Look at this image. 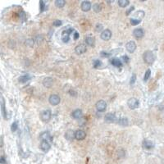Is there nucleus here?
I'll list each match as a JSON object with an SVG mask.
<instances>
[{
    "label": "nucleus",
    "mask_w": 164,
    "mask_h": 164,
    "mask_svg": "<svg viewBox=\"0 0 164 164\" xmlns=\"http://www.w3.org/2000/svg\"><path fill=\"white\" fill-rule=\"evenodd\" d=\"M40 12H43L46 9V5L44 1L40 0Z\"/></svg>",
    "instance_id": "30"
},
{
    "label": "nucleus",
    "mask_w": 164,
    "mask_h": 164,
    "mask_svg": "<svg viewBox=\"0 0 164 164\" xmlns=\"http://www.w3.org/2000/svg\"><path fill=\"white\" fill-rule=\"evenodd\" d=\"M80 7H81V10L83 11H89L91 9L92 5H91L90 2L84 1V2H82V3L80 5Z\"/></svg>",
    "instance_id": "9"
},
{
    "label": "nucleus",
    "mask_w": 164,
    "mask_h": 164,
    "mask_svg": "<svg viewBox=\"0 0 164 164\" xmlns=\"http://www.w3.org/2000/svg\"><path fill=\"white\" fill-rule=\"evenodd\" d=\"M85 41L87 45L90 46V47H94L95 40H94V37H92V36H87V37H85Z\"/></svg>",
    "instance_id": "20"
},
{
    "label": "nucleus",
    "mask_w": 164,
    "mask_h": 164,
    "mask_svg": "<svg viewBox=\"0 0 164 164\" xmlns=\"http://www.w3.org/2000/svg\"><path fill=\"white\" fill-rule=\"evenodd\" d=\"M96 30L97 31H100L101 30L103 29V26L101 25V24H97L96 25Z\"/></svg>",
    "instance_id": "39"
},
{
    "label": "nucleus",
    "mask_w": 164,
    "mask_h": 164,
    "mask_svg": "<svg viewBox=\"0 0 164 164\" xmlns=\"http://www.w3.org/2000/svg\"><path fill=\"white\" fill-rule=\"evenodd\" d=\"M53 84V80L51 77H45L43 80V85L47 88H50Z\"/></svg>",
    "instance_id": "16"
},
{
    "label": "nucleus",
    "mask_w": 164,
    "mask_h": 164,
    "mask_svg": "<svg viewBox=\"0 0 164 164\" xmlns=\"http://www.w3.org/2000/svg\"><path fill=\"white\" fill-rule=\"evenodd\" d=\"M107 108V103L104 100H99L96 103V109L99 112H104Z\"/></svg>",
    "instance_id": "6"
},
{
    "label": "nucleus",
    "mask_w": 164,
    "mask_h": 164,
    "mask_svg": "<svg viewBox=\"0 0 164 164\" xmlns=\"http://www.w3.org/2000/svg\"><path fill=\"white\" fill-rule=\"evenodd\" d=\"M53 26L58 27V26H60L62 25V22H61L60 20H55V21L53 22Z\"/></svg>",
    "instance_id": "34"
},
{
    "label": "nucleus",
    "mask_w": 164,
    "mask_h": 164,
    "mask_svg": "<svg viewBox=\"0 0 164 164\" xmlns=\"http://www.w3.org/2000/svg\"><path fill=\"white\" fill-rule=\"evenodd\" d=\"M17 127H18V125H17V121L13 122V123L11 124V131H12V132H15V131L17 130Z\"/></svg>",
    "instance_id": "33"
},
{
    "label": "nucleus",
    "mask_w": 164,
    "mask_h": 164,
    "mask_svg": "<svg viewBox=\"0 0 164 164\" xmlns=\"http://www.w3.org/2000/svg\"><path fill=\"white\" fill-rule=\"evenodd\" d=\"M30 80V76L29 75H24V76H20L18 80H19L20 83H22L23 84V83H26Z\"/></svg>",
    "instance_id": "21"
},
{
    "label": "nucleus",
    "mask_w": 164,
    "mask_h": 164,
    "mask_svg": "<svg viewBox=\"0 0 164 164\" xmlns=\"http://www.w3.org/2000/svg\"><path fill=\"white\" fill-rule=\"evenodd\" d=\"M143 58H144V62L147 64H152L155 60V57H154V54L152 51L145 52L143 55Z\"/></svg>",
    "instance_id": "1"
},
{
    "label": "nucleus",
    "mask_w": 164,
    "mask_h": 164,
    "mask_svg": "<svg viewBox=\"0 0 164 164\" xmlns=\"http://www.w3.org/2000/svg\"><path fill=\"white\" fill-rule=\"evenodd\" d=\"M80 37V34H79V33L77 32V31H75L73 33V38H74V40H76L78 38Z\"/></svg>",
    "instance_id": "38"
},
{
    "label": "nucleus",
    "mask_w": 164,
    "mask_h": 164,
    "mask_svg": "<svg viewBox=\"0 0 164 164\" xmlns=\"http://www.w3.org/2000/svg\"><path fill=\"white\" fill-rule=\"evenodd\" d=\"M73 28H68L65 30H63L62 33V40L64 43H68L70 40V34H72V32H74Z\"/></svg>",
    "instance_id": "2"
},
{
    "label": "nucleus",
    "mask_w": 164,
    "mask_h": 164,
    "mask_svg": "<svg viewBox=\"0 0 164 164\" xmlns=\"http://www.w3.org/2000/svg\"><path fill=\"white\" fill-rule=\"evenodd\" d=\"M100 37H101V39H102L103 40H105V41L109 40L111 39V37H112V32H111V30H108V29H106V30H103Z\"/></svg>",
    "instance_id": "7"
},
{
    "label": "nucleus",
    "mask_w": 164,
    "mask_h": 164,
    "mask_svg": "<svg viewBox=\"0 0 164 164\" xmlns=\"http://www.w3.org/2000/svg\"><path fill=\"white\" fill-rule=\"evenodd\" d=\"M144 15H145V13H144V11H138L135 14V17H136V19H137V20H140L141 21V19L144 18Z\"/></svg>",
    "instance_id": "24"
},
{
    "label": "nucleus",
    "mask_w": 164,
    "mask_h": 164,
    "mask_svg": "<svg viewBox=\"0 0 164 164\" xmlns=\"http://www.w3.org/2000/svg\"><path fill=\"white\" fill-rule=\"evenodd\" d=\"M140 22H141L140 20H137L136 18H131V19H130V23H131V25H133V26H136V25L140 24Z\"/></svg>",
    "instance_id": "31"
},
{
    "label": "nucleus",
    "mask_w": 164,
    "mask_h": 164,
    "mask_svg": "<svg viewBox=\"0 0 164 164\" xmlns=\"http://www.w3.org/2000/svg\"><path fill=\"white\" fill-rule=\"evenodd\" d=\"M50 144L47 140H42L41 143H40V148L44 151V152H48L49 149H50Z\"/></svg>",
    "instance_id": "10"
},
{
    "label": "nucleus",
    "mask_w": 164,
    "mask_h": 164,
    "mask_svg": "<svg viewBox=\"0 0 164 164\" xmlns=\"http://www.w3.org/2000/svg\"><path fill=\"white\" fill-rule=\"evenodd\" d=\"M1 108H2V113H3V116L5 119H7V115H6V110H5V104H4V99L2 97V99H1Z\"/></svg>",
    "instance_id": "23"
},
{
    "label": "nucleus",
    "mask_w": 164,
    "mask_h": 164,
    "mask_svg": "<svg viewBox=\"0 0 164 164\" xmlns=\"http://www.w3.org/2000/svg\"><path fill=\"white\" fill-rule=\"evenodd\" d=\"M110 62H111V64L114 66V67H121V66H122V62L119 59V58H117V57H113L112 58L111 60H110Z\"/></svg>",
    "instance_id": "15"
},
{
    "label": "nucleus",
    "mask_w": 164,
    "mask_h": 164,
    "mask_svg": "<svg viewBox=\"0 0 164 164\" xmlns=\"http://www.w3.org/2000/svg\"><path fill=\"white\" fill-rule=\"evenodd\" d=\"M49 101L50 103V104L53 105V106H56L57 104H59V103L61 101V99L57 94H51L49 96Z\"/></svg>",
    "instance_id": "5"
},
{
    "label": "nucleus",
    "mask_w": 164,
    "mask_h": 164,
    "mask_svg": "<svg viewBox=\"0 0 164 164\" xmlns=\"http://www.w3.org/2000/svg\"><path fill=\"white\" fill-rule=\"evenodd\" d=\"M139 104H140V103L138 101V99H136V98H130L128 99V101H127V105H128V107L130 108V109H132V110H134V109H136V108L139 107Z\"/></svg>",
    "instance_id": "4"
},
{
    "label": "nucleus",
    "mask_w": 164,
    "mask_h": 164,
    "mask_svg": "<svg viewBox=\"0 0 164 164\" xmlns=\"http://www.w3.org/2000/svg\"><path fill=\"white\" fill-rule=\"evenodd\" d=\"M83 116V113H82V110L81 109H76L73 113H72V117L74 119H80Z\"/></svg>",
    "instance_id": "17"
},
{
    "label": "nucleus",
    "mask_w": 164,
    "mask_h": 164,
    "mask_svg": "<svg viewBox=\"0 0 164 164\" xmlns=\"http://www.w3.org/2000/svg\"><path fill=\"white\" fill-rule=\"evenodd\" d=\"M19 17H20V18H21L22 21H25L26 18V13H25L24 11H21V12L19 13Z\"/></svg>",
    "instance_id": "35"
},
{
    "label": "nucleus",
    "mask_w": 164,
    "mask_h": 164,
    "mask_svg": "<svg viewBox=\"0 0 164 164\" xmlns=\"http://www.w3.org/2000/svg\"><path fill=\"white\" fill-rule=\"evenodd\" d=\"M133 34H134V36H135L136 38H137V39H141L142 37L144 36V30L141 28L135 29L134 31H133Z\"/></svg>",
    "instance_id": "12"
},
{
    "label": "nucleus",
    "mask_w": 164,
    "mask_h": 164,
    "mask_svg": "<svg viewBox=\"0 0 164 164\" xmlns=\"http://www.w3.org/2000/svg\"><path fill=\"white\" fill-rule=\"evenodd\" d=\"M65 4H66V2H65L64 0H57L56 2H55V5H56L57 7H59V8L63 7Z\"/></svg>",
    "instance_id": "27"
},
{
    "label": "nucleus",
    "mask_w": 164,
    "mask_h": 164,
    "mask_svg": "<svg viewBox=\"0 0 164 164\" xmlns=\"http://www.w3.org/2000/svg\"><path fill=\"white\" fill-rule=\"evenodd\" d=\"M153 147H154V144H153L152 141L147 140H145L143 141V148H144V149H151V148H153Z\"/></svg>",
    "instance_id": "18"
},
{
    "label": "nucleus",
    "mask_w": 164,
    "mask_h": 164,
    "mask_svg": "<svg viewBox=\"0 0 164 164\" xmlns=\"http://www.w3.org/2000/svg\"><path fill=\"white\" fill-rule=\"evenodd\" d=\"M134 9H135V7H134L132 6L131 7H130V8H129V10H128V11H126V15H127V16H128V15H130V12H131V11H133Z\"/></svg>",
    "instance_id": "42"
},
{
    "label": "nucleus",
    "mask_w": 164,
    "mask_h": 164,
    "mask_svg": "<svg viewBox=\"0 0 164 164\" xmlns=\"http://www.w3.org/2000/svg\"><path fill=\"white\" fill-rule=\"evenodd\" d=\"M101 56L102 57H109L110 55H111V53H108V52H104V51H103V52H101Z\"/></svg>",
    "instance_id": "37"
},
{
    "label": "nucleus",
    "mask_w": 164,
    "mask_h": 164,
    "mask_svg": "<svg viewBox=\"0 0 164 164\" xmlns=\"http://www.w3.org/2000/svg\"><path fill=\"white\" fill-rule=\"evenodd\" d=\"M136 76L135 75V74H133L132 75V76H131V78H130V85H134L135 84V82H136Z\"/></svg>",
    "instance_id": "36"
},
{
    "label": "nucleus",
    "mask_w": 164,
    "mask_h": 164,
    "mask_svg": "<svg viewBox=\"0 0 164 164\" xmlns=\"http://www.w3.org/2000/svg\"><path fill=\"white\" fill-rule=\"evenodd\" d=\"M76 139L77 140H83L86 136V134L84 130H78L76 131Z\"/></svg>",
    "instance_id": "13"
},
{
    "label": "nucleus",
    "mask_w": 164,
    "mask_h": 164,
    "mask_svg": "<svg viewBox=\"0 0 164 164\" xmlns=\"http://www.w3.org/2000/svg\"><path fill=\"white\" fill-rule=\"evenodd\" d=\"M105 121H107V122H115L116 121V120H117V117H116V116H115V114L114 113H107L106 115H105Z\"/></svg>",
    "instance_id": "14"
},
{
    "label": "nucleus",
    "mask_w": 164,
    "mask_h": 164,
    "mask_svg": "<svg viewBox=\"0 0 164 164\" xmlns=\"http://www.w3.org/2000/svg\"><path fill=\"white\" fill-rule=\"evenodd\" d=\"M50 138H51L50 135H49V133L48 131H45V132H44V133H42L40 135V139H42L43 140H47L48 141V140L50 139Z\"/></svg>",
    "instance_id": "26"
},
{
    "label": "nucleus",
    "mask_w": 164,
    "mask_h": 164,
    "mask_svg": "<svg viewBox=\"0 0 164 164\" xmlns=\"http://www.w3.org/2000/svg\"><path fill=\"white\" fill-rule=\"evenodd\" d=\"M126 50L129 52V53H134V52L136 51V44L134 41H130V42H128L126 45Z\"/></svg>",
    "instance_id": "8"
},
{
    "label": "nucleus",
    "mask_w": 164,
    "mask_h": 164,
    "mask_svg": "<svg viewBox=\"0 0 164 164\" xmlns=\"http://www.w3.org/2000/svg\"><path fill=\"white\" fill-rule=\"evenodd\" d=\"M130 4V2L128 0H119L118 5L121 7H126Z\"/></svg>",
    "instance_id": "25"
},
{
    "label": "nucleus",
    "mask_w": 164,
    "mask_h": 164,
    "mask_svg": "<svg viewBox=\"0 0 164 164\" xmlns=\"http://www.w3.org/2000/svg\"><path fill=\"white\" fill-rule=\"evenodd\" d=\"M101 64H102V62L101 61H99V60H94V68H98L100 66H101Z\"/></svg>",
    "instance_id": "32"
},
{
    "label": "nucleus",
    "mask_w": 164,
    "mask_h": 164,
    "mask_svg": "<svg viewBox=\"0 0 164 164\" xmlns=\"http://www.w3.org/2000/svg\"><path fill=\"white\" fill-rule=\"evenodd\" d=\"M86 50H87L86 46L85 45H83V44L77 45L76 47V49H75V51H76V53L77 54H83V53H85V52H86Z\"/></svg>",
    "instance_id": "11"
},
{
    "label": "nucleus",
    "mask_w": 164,
    "mask_h": 164,
    "mask_svg": "<svg viewBox=\"0 0 164 164\" xmlns=\"http://www.w3.org/2000/svg\"><path fill=\"white\" fill-rule=\"evenodd\" d=\"M52 117V113L49 109L47 110H44L40 113V118L44 121V122H48L50 121Z\"/></svg>",
    "instance_id": "3"
},
{
    "label": "nucleus",
    "mask_w": 164,
    "mask_h": 164,
    "mask_svg": "<svg viewBox=\"0 0 164 164\" xmlns=\"http://www.w3.org/2000/svg\"><path fill=\"white\" fill-rule=\"evenodd\" d=\"M76 132H74L72 130H68L65 133V138L68 140H72L74 138H76Z\"/></svg>",
    "instance_id": "19"
},
{
    "label": "nucleus",
    "mask_w": 164,
    "mask_h": 164,
    "mask_svg": "<svg viewBox=\"0 0 164 164\" xmlns=\"http://www.w3.org/2000/svg\"><path fill=\"white\" fill-rule=\"evenodd\" d=\"M93 9H94V11H95V12H99V11H101V10H102V7L99 3H95V4H94V6H93Z\"/></svg>",
    "instance_id": "28"
},
{
    "label": "nucleus",
    "mask_w": 164,
    "mask_h": 164,
    "mask_svg": "<svg viewBox=\"0 0 164 164\" xmlns=\"http://www.w3.org/2000/svg\"><path fill=\"white\" fill-rule=\"evenodd\" d=\"M117 123H118L120 126H127L128 125V119L126 118V117H121V118L118 119V121H117Z\"/></svg>",
    "instance_id": "22"
},
{
    "label": "nucleus",
    "mask_w": 164,
    "mask_h": 164,
    "mask_svg": "<svg viewBox=\"0 0 164 164\" xmlns=\"http://www.w3.org/2000/svg\"><path fill=\"white\" fill-rule=\"evenodd\" d=\"M1 163L6 164V161H5V159H4V157H2V158H1Z\"/></svg>",
    "instance_id": "43"
},
{
    "label": "nucleus",
    "mask_w": 164,
    "mask_h": 164,
    "mask_svg": "<svg viewBox=\"0 0 164 164\" xmlns=\"http://www.w3.org/2000/svg\"><path fill=\"white\" fill-rule=\"evenodd\" d=\"M122 59H123V61H124L125 63H127V62H129V57L126 56V55H125V56H122Z\"/></svg>",
    "instance_id": "40"
},
{
    "label": "nucleus",
    "mask_w": 164,
    "mask_h": 164,
    "mask_svg": "<svg viewBox=\"0 0 164 164\" xmlns=\"http://www.w3.org/2000/svg\"><path fill=\"white\" fill-rule=\"evenodd\" d=\"M26 45H28L29 46H33V45H34V41L31 40H28L26 41Z\"/></svg>",
    "instance_id": "41"
},
{
    "label": "nucleus",
    "mask_w": 164,
    "mask_h": 164,
    "mask_svg": "<svg viewBox=\"0 0 164 164\" xmlns=\"http://www.w3.org/2000/svg\"><path fill=\"white\" fill-rule=\"evenodd\" d=\"M150 76H151V70H150V69H148L147 71H146V72L144 73V81H147L148 79L150 77Z\"/></svg>",
    "instance_id": "29"
}]
</instances>
